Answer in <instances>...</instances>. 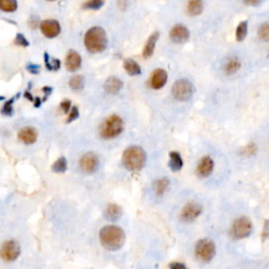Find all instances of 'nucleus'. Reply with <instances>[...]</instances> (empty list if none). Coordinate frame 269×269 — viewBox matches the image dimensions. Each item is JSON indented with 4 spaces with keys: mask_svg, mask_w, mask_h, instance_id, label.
I'll return each mask as SVG.
<instances>
[{
    "mask_svg": "<svg viewBox=\"0 0 269 269\" xmlns=\"http://www.w3.org/2000/svg\"><path fill=\"white\" fill-rule=\"evenodd\" d=\"M101 245L110 251H116L122 248L125 243L124 230L116 225H107L99 232Z\"/></svg>",
    "mask_w": 269,
    "mask_h": 269,
    "instance_id": "obj_1",
    "label": "nucleus"
},
{
    "mask_svg": "<svg viewBox=\"0 0 269 269\" xmlns=\"http://www.w3.org/2000/svg\"><path fill=\"white\" fill-rule=\"evenodd\" d=\"M108 35L101 27L91 28L85 34L84 45L90 53H101L108 47Z\"/></svg>",
    "mask_w": 269,
    "mask_h": 269,
    "instance_id": "obj_2",
    "label": "nucleus"
},
{
    "mask_svg": "<svg viewBox=\"0 0 269 269\" xmlns=\"http://www.w3.org/2000/svg\"><path fill=\"white\" fill-rule=\"evenodd\" d=\"M123 165L131 171H138L143 168L146 162V154L140 146H131L126 149L122 156Z\"/></svg>",
    "mask_w": 269,
    "mask_h": 269,
    "instance_id": "obj_3",
    "label": "nucleus"
},
{
    "mask_svg": "<svg viewBox=\"0 0 269 269\" xmlns=\"http://www.w3.org/2000/svg\"><path fill=\"white\" fill-rule=\"evenodd\" d=\"M123 120L117 115L108 117L100 126V136L103 139H112L118 137L123 131Z\"/></svg>",
    "mask_w": 269,
    "mask_h": 269,
    "instance_id": "obj_4",
    "label": "nucleus"
},
{
    "mask_svg": "<svg viewBox=\"0 0 269 269\" xmlns=\"http://www.w3.org/2000/svg\"><path fill=\"white\" fill-rule=\"evenodd\" d=\"M196 257L202 262H211L215 256V245L210 239H201L197 242L195 248Z\"/></svg>",
    "mask_w": 269,
    "mask_h": 269,
    "instance_id": "obj_5",
    "label": "nucleus"
},
{
    "mask_svg": "<svg viewBox=\"0 0 269 269\" xmlns=\"http://www.w3.org/2000/svg\"><path fill=\"white\" fill-rule=\"evenodd\" d=\"M253 232V223L247 216H241L238 218L230 228V235L233 239L241 240L250 236Z\"/></svg>",
    "mask_w": 269,
    "mask_h": 269,
    "instance_id": "obj_6",
    "label": "nucleus"
},
{
    "mask_svg": "<svg viewBox=\"0 0 269 269\" xmlns=\"http://www.w3.org/2000/svg\"><path fill=\"white\" fill-rule=\"evenodd\" d=\"M171 93L177 100L187 101L193 97L194 86L187 79H179L172 85Z\"/></svg>",
    "mask_w": 269,
    "mask_h": 269,
    "instance_id": "obj_7",
    "label": "nucleus"
},
{
    "mask_svg": "<svg viewBox=\"0 0 269 269\" xmlns=\"http://www.w3.org/2000/svg\"><path fill=\"white\" fill-rule=\"evenodd\" d=\"M20 256V245L15 240L5 241L0 248V258L5 262H13Z\"/></svg>",
    "mask_w": 269,
    "mask_h": 269,
    "instance_id": "obj_8",
    "label": "nucleus"
},
{
    "mask_svg": "<svg viewBox=\"0 0 269 269\" xmlns=\"http://www.w3.org/2000/svg\"><path fill=\"white\" fill-rule=\"evenodd\" d=\"M79 165H80V168L86 173L95 172L99 166L98 156L93 152H89V153L84 154L80 159Z\"/></svg>",
    "mask_w": 269,
    "mask_h": 269,
    "instance_id": "obj_9",
    "label": "nucleus"
},
{
    "mask_svg": "<svg viewBox=\"0 0 269 269\" xmlns=\"http://www.w3.org/2000/svg\"><path fill=\"white\" fill-rule=\"evenodd\" d=\"M201 213L202 206L195 201H192L183 207V210L181 212V219L184 222H192L196 220Z\"/></svg>",
    "mask_w": 269,
    "mask_h": 269,
    "instance_id": "obj_10",
    "label": "nucleus"
},
{
    "mask_svg": "<svg viewBox=\"0 0 269 269\" xmlns=\"http://www.w3.org/2000/svg\"><path fill=\"white\" fill-rule=\"evenodd\" d=\"M40 29L42 34L48 38H55L61 32V27L57 20L47 19L43 20L40 24Z\"/></svg>",
    "mask_w": 269,
    "mask_h": 269,
    "instance_id": "obj_11",
    "label": "nucleus"
},
{
    "mask_svg": "<svg viewBox=\"0 0 269 269\" xmlns=\"http://www.w3.org/2000/svg\"><path fill=\"white\" fill-rule=\"evenodd\" d=\"M189 31L188 29L183 24H177L173 27L170 32H169V37L172 40V42L178 43V45H181V43H185L189 39Z\"/></svg>",
    "mask_w": 269,
    "mask_h": 269,
    "instance_id": "obj_12",
    "label": "nucleus"
},
{
    "mask_svg": "<svg viewBox=\"0 0 269 269\" xmlns=\"http://www.w3.org/2000/svg\"><path fill=\"white\" fill-rule=\"evenodd\" d=\"M81 63H82V59L79 53L74 50L69 51L65 58V66L67 71L76 72L77 69L80 68Z\"/></svg>",
    "mask_w": 269,
    "mask_h": 269,
    "instance_id": "obj_13",
    "label": "nucleus"
},
{
    "mask_svg": "<svg viewBox=\"0 0 269 269\" xmlns=\"http://www.w3.org/2000/svg\"><path fill=\"white\" fill-rule=\"evenodd\" d=\"M18 138L22 143L31 145L37 141L38 133L36 131V128H34L32 126H25L18 133Z\"/></svg>",
    "mask_w": 269,
    "mask_h": 269,
    "instance_id": "obj_14",
    "label": "nucleus"
},
{
    "mask_svg": "<svg viewBox=\"0 0 269 269\" xmlns=\"http://www.w3.org/2000/svg\"><path fill=\"white\" fill-rule=\"evenodd\" d=\"M167 73L164 69H156V71L153 73L152 78H151V85L152 88L155 90H160L162 89L164 85L167 82Z\"/></svg>",
    "mask_w": 269,
    "mask_h": 269,
    "instance_id": "obj_15",
    "label": "nucleus"
},
{
    "mask_svg": "<svg viewBox=\"0 0 269 269\" xmlns=\"http://www.w3.org/2000/svg\"><path fill=\"white\" fill-rule=\"evenodd\" d=\"M214 166H215L214 160L211 157H208V156H206V157L202 158V160L200 161V163H199L198 168H197V173L201 178L208 177L213 172Z\"/></svg>",
    "mask_w": 269,
    "mask_h": 269,
    "instance_id": "obj_16",
    "label": "nucleus"
},
{
    "mask_svg": "<svg viewBox=\"0 0 269 269\" xmlns=\"http://www.w3.org/2000/svg\"><path fill=\"white\" fill-rule=\"evenodd\" d=\"M122 86L123 82L121 81L119 78L114 76L108 78L107 81L104 82V90H106V92H108V94H117L118 92H120L121 89H122Z\"/></svg>",
    "mask_w": 269,
    "mask_h": 269,
    "instance_id": "obj_17",
    "label": "nucleus"
},
{
    "mask_svg": "<svg viewBox=\"0 0 269 269\" xmlns=\"http://www.w3.org/2000/svg\"><path fill=\"white\" fill-rule=\"evenodd\" d=\"M158 39H159V32L153 33L150 36V38L147 39V41L145 43V47L143 49V57L144 58H150L153 56L155 48H156V43H157Z\"/></svg>",
    "mask_w": 269,
    "mask_h": 269,
    "instance_id": "obj_18",
    "label": "nucleus"
},
{
    "mask_svg": "<svg viewBox=\"0 0 269 269\" xmlns=\"http://www.w3.org/2000/svg\"><path fill=\"white\" fill-rule=\"evenodd\" d=\"M104 215H106V218L109 221H117L121 218V215H122V208L117 204H109L107 207Z\"/></svg>",
    "mask_w": 269,
    "mask_h": 269,
    "instance_id": "obj_19",
    "label": "nucleus"
},
{
    "mask_svg": "<svg viewBox=\"0 0 269 269\" xmlns=\"http://www.w3.org/2000/svg\"><path fill=\"white\" fill-rule=\"evenodd\" d=\"M168 166L172 171H178L183 166V160L178 152H171L169 154Z\"/></svg>",
    "mask_w": 269,
    "mask_h": 269,
    "instance_id": "obj_20",
    "label": "nucleus"
},
{
    "mask_svg": "<svg viewBox=\"0 0 269 269\" xmlns=\"http://www.w3.org/2000/svg\"><path fill=\"white\" fill-rule=\"evenodd\" d=\"M241 68V61L238 58H229L224 64V71L227 75L237 73Z\"/></svg>",
    "mask_w": 269,
    "mask_h": 269,
    "instance_id": "obj_21",
    "label": "nucleus"
},
{
    "mask_svg": "<svg viewBox=\"0 0 269 269\" xmlns=\"http://www.w3.org/2000/svg\"><path fill=\"white\" fill-rule=\"evenodd\" d=\"M124 68L128 75L137 76L141 74V67L134 59H126L124 61Z\"/></svg>",
    "mask_w": 269,
    "mask_h": 269,
    "instance_id": "obj_22",
    "label": "nucleus"
},
{
    "mask_svg": "<svg viewBox=\"0 0 269 269\" xmlns=\"http://www.w3.org/2000/svg\"><path fill=\"white\" fill-rule=\"evenodd\" d=\"M69 88H71L73 91L79 92L82 91L84 88V77L82 75H75L73 76L71 79H69Z\"/></svg>",
    "mask_w": 269,
    "mask_h": 269,
    "instance_id": "obj_23",
    "label": "nucleus"
},
{
    "mask_svg": "<svg viewBox=\"0 0 269 269\" xmlns=\"http://www.w3.org/2000/svg\"><path fill=\"white\" fill-rule=\"evenodd\" d=\"M187 11L192 16H197L199 14H201L203 11V2L199 1V0H194V1L188 2Z\"/></svg>",
    "mask_w": 269,
    "mask_h": 269,
    "instance_id": "obj_24",
    "label": "nucleus"
},
{
    "mask_svg": "<svg viewBox=\"0 0 269 269\" xmlns=\"http://www.w3.org/2000/svg\"><path fill=\"white\" fill-rule=\"evenodd\" d=\"M18 7V3L15 0H0V10L6 12V13H12L15 12Z\"/></svg>",
    "mask_w": 269,
    "mask_h": 269,
    "instance_id": "obj_25",
    "label": "nucleus"
},
{
    "mask_svg": "<svg viewBox=\"0 0 269 269\" xmlns=\"http://www.w3.org/2000/svg\"><path fill=\"white\" fill-rule=\"evenodd\" d=\"M169 185V181L166 178H161L155 182V192L158 196H162Z\"/></svg>",
    "mask_w": 269,
    "mask_h": 269,
    "instance_id": "obj_26",
    "label": "nucleus"
},
{
    "mask_svg": "<svg viewBox=\"0 0 269 269\" xmlns=\"http://www.w3.org/2000/svg\"><path fill=\"white\" fill-rule=\"evenodd\" d=\"M67 169V160L65 157H60L52 166V170L57 173H63Z\"/></svg>",
    "mask_w": 269,
    "mask_h": 269,
    "instance_id": "obj_27",
    "label": "nucleus"
},
{
    "mask_svg": "<svg viewBox=\"0 0 269 269\" xmlns=\"http://www.w3.org/2000/svg\"><path fill=\"white\" fill-rule=\"evenodd\" d=\"M45 63L49 71H58L60 65H61V62H60L59 59L51 58L48 53H45Z\"/></svg>",
    "mask_w": 269,
    "mask_h": 269,
    "instance_id": "obj_28",
    "label": "nucleus"
},
{
    "mask_svg": "<svg viewBox=\"0 0 269 269\" xmlns=\"http://www.w3.org/2000/svg\"><path fill=\"white\" fill-rule=\"evenodd\" d=\"M247 30H248V22L247 21H242L239 23L237 31H236V38L239 42L243 41L246 38Z\"/></svg>",
    "mask_w": 269,
    "mask_h": 269,
    "instance_id": "obj_29",
    "label": "nucleus"
},
{
    "mask_svg": "<svg viewBox=\"0 0 269 269\" xmlns=\"http://www.w3.org/2000/svg\"><path fill=\"white\" fill-rule=\"evenodd\" d=\"M13 104H14V98L10 99V100L6 101V102L4 103V106H3L2 108H1V114H2L3 116L11 117V116L13 115V112H14Z\"/></svg>",
    "mask_w": 269,
    "mask_h": 269,
    "instance_id": "obj_30",
    "label": "nucleus"
},
{
    "mask_svg": "<svg viewBox=\"0 0 269 269\" xmlns=\"http://www.w3.org/2000/svg\"><path fill=\"white\" fill-rule=\"evenodd\" d=\"M104 4V1L102 0H90V1L85 2L83 4L84 8H88V10H99Z\"/></svg>",
    "mask_w": 269,
    "mask_h": 269,
    "instance_id": "obj_31",
    "label": "nucleus"
},
{
    "mask_svg": "<svg viewBox=\"0 0 269 269\" xmlns=\"http://www.w3.org/2000/svg\"><path fill=\"white\" fill-rule=\"evenodd\" d=\"M259 37L264 41H269V23H263L259 28Z\"/></svg>",
    "mask_w": 269,
    "mask_h": 269,
    "instance_id": "obj_32",
    "label": "nucleus"
},
{
    "mask_svg": "<svg viewBox=\"0 0 269 269\" xmlns=\"http://www.w3.org/2000/svg\"><path fill=\"white\" fill-rule=\"evenodd\" d=\"M15 42H16V45L21 46V47H29L30 46L29 40L27 38H25L24 35L21 34V33H18V34L16 35Z\"/></svg>",
    "mask_w": 269,
    "mask_h": 269,
    "instance_id": "obj_33",
    "label": "nucleus"
},
{
    "mask_svg": "<svg viewBox=\"0 0 269 269\" xmlns=\"http://www.w3.org/2000/svg\"><path fill=\"white\" fill-rule=\"evenodd\" d=\"M78 118H79V109H78L77 107H73L71 110H69V115L67 117L66 123H71L73 122V121L77 120Z\"/></svg>",
    "mask_w": 269,
    "mask_h": 269,
    "instance_id": "obj_34",
    "label": "nucleus"
},
{
    "mask_svg": "<svg viewBox=\"0 0 269 269\" xmlns=\"http://www.w3.org/2000/svg\"><path fill=\"white\" fill-rule=\"evenodd\" d=\"M71 108H72L71 100H63L61 103H60V108L62 109L64 114H67V112L71 110Z\"/></svg>",
    "mask_w": 269,
    "mask_h": 269,
    "instance_id": "obj_35",
    "label": "nucleus"
},
{
    "mask_svg": "<svg viewBox=\"0 0 269 269\" xmlns=\"http://www.w3.org/2000/svg\"><path fill=\"white\" fill-rule=\"evenodd\" d=\"M27 69L31 74H34V75H38L40 73V66L37 64H29L27 66Z\"/></svg>",
    "mask_w": 269,
    "mask_h": 269,
    "instance_id": "obj_36",
    "label": "nucleus"
},
{
    "mask_svg": "<svg viewBox=\"0 0 269 269\" xmlns=\"http://www.w3.org/2000/svg\"><path fill=\"white\" fill-rule=\"evenodd\" d=\"M269 237V220L264 223V230H263V240H266Z\"/></svg>",
    "mask_w": 269,
    "mask_h": 269,
    "instance_id": "obj_37",
    "label": "nucleus"
},
{
    "mask_svg": "<svg viewBox=\"0 0 269 269\" xmlns=\"http://www.w3.org/2000/svg\"><path fill=\"white\" fill-rule=\"evenodd\" d=\"M42 92L46 94V97L42 99V102H45V101H46V100L49 98V96H50V95L52 94V92H53V89L50 88V86H45V88L42 89Z\"/></svg>",
    "mask_w": 269,
    "mask_h": 269,
    "instance_id": "obj_38",
    "label": "nucleus"
},
{
    "mask_svg": "<svg viewBox=\"0 0 269 269\" xmlns=\"http://www.w3.org/2000/svg\"><path fill=\"white\" fill-rule=\"evenodd\" d=\"M169 269H187V268H186V266L184 264L175 262V263H171L169 265Z\"/></svg>",
    "mask_w": 269,
    "mask_h": 269,
    "instance_id": "obj_39",
    "label": "nucleus"
},
{
    "mask_svg": "<svg viewBox=\"0 0 269 269\" xmlns=\"http://www.w3.org/2000/svg\"><path fill=\"white\" fill-rule=\"evenodd\" d=\"M42 99H40L39 97H36V98H34V107L35 108H40V106L42 104Z\"/></svg>",
    "mask_w": 269,
    "mask_h": 269,
    "instance_id": "obj_40",
    "label": "nucleus"
},
{
    "mask_svg": "<svg viewBox=\"0 0 269 269\" xmlns=\"http://www.w3.org/2000/svg\"><path fill=\"white\" fill-rule=\"evenodd\" d=\"M24 97H25V98H27V99H29L30 101L34 102V97L32 96V95H31V93H30L29 91H25V93H24Z\"/></svg>",
    "mask_w": 269,
    "mask_h": 269,
    "instance_id": "obj_41",
    "label": "nucleus"
},
{
    "mask_svg": "<svg viewBox=\"0 0 269 269\" xmlns=\"http://www.w3.org/2000/svg\"><path fill=\"white\" fill-rule=\"evenodd\" d=\"M0 100H5V97H3V96H0Z\"/></svg>",
    "mask_w": 269,
    "mask_h": 269,
    "instance_id": "obj_42",
    "label": "nucleus"
}]
</instances>
